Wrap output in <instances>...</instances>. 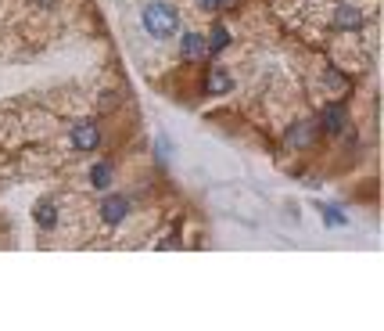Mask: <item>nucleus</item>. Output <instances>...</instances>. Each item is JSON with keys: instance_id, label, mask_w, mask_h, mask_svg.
Listing matches in <instances>:
<instances>
[{"instance_id": "obj_1", "label": "nucleus", "mask_w": 384, "mask_h": 331, "mask_svg": "<svg viewBox=\"0 0 384 331\" xmlns=\"http://www.w3.org/2000/svg\"><path fill=\"white\" fill-rule=\"evenodd\" d=\"M140 22H144V29L151 33V36H173L176 29H180V15H176V8L173 4H162V0H155V4H147L144 11H140Z\"/></svg>"}, {"instance_id": "obj_10", "label": "nucleus", "mask_w": 384, "mask_h": 331, "mask_svg": "<svg viewBox=\"0 0 384 331\" xmlns=\"http://www.w3.org/2000/svg\"><path fill=\"white\" fill-rule=\"evenodd\" d=\"M90 184H94L97 191L108 188V184H112V166H108V162H97L94 170H90Z\"/></svg>"}, {"instance_id": "obj_8", "label": "nucleus", "mask_w": 384, "mask_h": 331, "mask_svg": "<svg viewBox=\"0 0 384 331\" xmlns=\"http://www.w3.org/2000/svg\"><path fill=\"white\" fill-rule=\"evenodd\" d=\"M359 26H362V15L352 4H341L334 11V29H359Z\"/></svg>"}, {"instance_id": "obj_13", "label": "nucleus", "mask_w": 384, "mask_h": 331, "mask_svg": "<svg viewBox=\"0 0 384 331\" xmlns=\"http://www.w3.org/2000/svg\"><path fill=\"white\" fill-rule=\"evenodd\" d=\"M226 4H230V0H201V8H205V11H223Z\"/></svg>"}, {"instance_id": "obj_4", "label": "nucleus", "mask_w": 384, "mask_h": 331, "mask_svg": "<svg viewBox=\"0 0 384 331\" xmlns=\"http://www.w3.org/2000/svg\"><path fill=\"white\" fill-rule=\"evenodd\" d=\"M126 213H130V198H126V195H108V198L101 202V220L112 223V227L122 223Z\"/></svg>"}, {"instance_id": "obj_3", "label": "nucleus", "mask_w": 384, "mask_h": 331, "mask_svg": "<svg viewBox=\"0 0 384 331\" xmlns=\"http://www.w3.org/2000/svg\"><path fill=\"white\" fill-rule=\"evenodd\" d=\"M349 127V112L345 108H341V105H327L324 112H319V127L316 130H324V134H341V130H345Z\"/></svg>"}, {"instance_id": "obj_14", "label": "nucleus", "mask_w": 384, "mask_h": 331, "mask_svg": "<svg viewBox=\"0 0 384 331\" xmlns=\"http://www.w3.org/2000/svg\"><path fill=\"white\" fill-rule=\"evenodd\" d=\"M33 4H40V8H54L58 0H33Z\"/></svg>"}, {"instance_id": "obj_9", "label": "nucleus", "mask_w": 384, "mask_h": 331, "mask_svg": "<svg viewBox=\"0 0 384 331\" xmlns=\"http://www.w3.org/2000/svg\"><path fill=\"white\" fill-rule=\"evenodd\" d=\"M226 47H230V29L216 22V26H212V33L205 36V51H208V54H219V51H226Z\"/></svg>"}, {"instance_id": "obj_5", "label": "nucleus", "mask_w": 384, "mask_h": 331, "mask_svg": "<svg viewBox=\"0 0 384 331\" xmlns=\"http://www.w3.org/2000/svg\"><path fill=\"white\" fill-rule=\"evenodd\" d=\"M33 220H36L40 231H54V223H58V209H54V202H51V198H40V202L33 205Z\"/></svg>"}, {"instance_id": "obj_2", "label": "nucleus", "mask_w": 384, "mask_h": 331, "mask_svg": "<svg viewBox=\"0 0 384 331\" xmlns=\"http://www.w3.org/2000/svg\"><path fill=\"white\" fill-rule=\"evenodd\" d=\"M72 144L79 152H97V144H101V127L94 119H83L72 127Z\"/></svg>"}, {"instance_id": "obj_6", "label": "nucleus", "mask_w": 384, "mask_h": 331, "mask_svg": "<svg viewBox=\"0 0 384 331\" xmlns=\"http://www.w3.org/2000/svg\"><path fill=\"white\" fill-rule=\"evenodd\" d=\"M230 87H233V79H230L226 69H216V65H212V69L205 72V90H208V94H226Z\"/></svg>"}, {"instance_id": "obj_11", "label": "nucleus", "mask_w": 384, "mask_h": 331, "mask_svg": "<svg viewBox=\"0 0 384 331\" xmlns=\"http://www.w3.org/2000/svg\"><path fill=\"white\" fill-rule=\"evenodd\" d=\"M312 140V122H298L287 130V144H309Z\"/></svg>"}, {"instance_id": "obj_7", "label": "nucleus", "mask_w": 384, "mask_h": 331, "mask_svg": "<svg viewBox=\"0 0 384 331\" xmlns=\"http://www.w3.org/2000/svg\"><path fill=\"white\" fill-rule=\"evenodd\" d=\"M180 54H183L187 61L205 58V54H208V51H205V36H198V33H183V40H180Z\"/></svg>"}, {"instance_id": "obj_12", "label": "nucleus", "mask_w": 384, "mask_h": 331, "mask_svg": "<svg viewBox=\"0 0 384 331\" xmlns=\"http://www.w3.org/2000/svg\"><path fill=\"white\" fill-rule=\"evenodd\" d=\"M324 223H331V227H345L349 220H345V216H341L337 209H324Z\"/></svg>"}]
</instances>
